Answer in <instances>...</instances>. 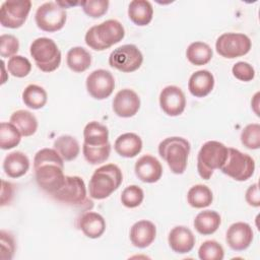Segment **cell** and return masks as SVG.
Returning <instances> with one entry per match:
<instances>
[{"mask_svg": "<svg viewBox=\"0 0 260 260\" xmlns=\"http://www.w3.org/2000/svg\"><path fill=\"white\" fill-rule=\"evenodd\" d=\"M34 170L38 186L49 195L64 184V159L54 148H43L35 154Z\"/></svg>", "mask_w": 260, "mask_h": 260, "instance_id": "1", "label": "cell"}, {"mask_svg": "<svg viewBox=\"0 0 260 260\" xmlns=\"http://www.w3.org/2000/svg\"><path fill=\"white\" fill-rule=\"evenodd\" d=\"M122 181L123 175L117 165L108 164L102 166L93 172L89 180V196L98 200L105 199L120 187Z\"/></svg>", "mask_w": 260, "mask_h": 260, "instance_id": "2", "label": "cell"}, {"mask_svg": "<svg viewBox=\"0 0 260 260\" xmlns=\"http://www.w3.org/2000/svg\"><path fill=\"white\" fill-rule=\"evenodd\" d=\"M125 29L122 23L116 19H108L100 24L91 26L85 34L86 45L94 51H104L122 41Z\"/></svg>", "mask_w": 260, "mask_h": 260, "instance_id": "3", "label": "cell"}, {"mask_svg": "<svg viewBox=\"0 0 260 260\" xmlns=\"http://www.w3.org/2000/svg\"><path fill=\"white\" fill-rule=\"evenodd\" d=\"M190 148L187 139L173 136L164 139L158 144V153L174 174L181 175L187 168Z\"/></svg>", "mask_w": 260, "mask_h": 260, "instance_id": "4", "label": "cell"}, {"mask_svg": "<svg viewBox=\"0 0 260 260\" xmlns=\"http://www.w3.org/2000/svg\"><path fill=\"white\" fill-rule=\"evenodd\" d=\"M228 155V147L215 140L205 142L197 156V171L204 180H209L214 170L221 168Z\"/></svg>", "mask_w": 260, "mask_h": 260, "instance_id": "5", "label": "cell"}, {"mask_svg": "<svg viewBox=\"0 0 260 260\" xmlns=\"http://www.w3.org/2000/svg\"><path fill=\"white\" fill-rule=\"evenodd\" d=\"M51 197L56 201L75 207H91L92 202L87 198L84 181L78 176H66L64 184Z\"/></svg>", "mask_w": 260, "mask_h": 260, "instance_id": "6", "label": "cell"}, {"mask_svg": "<svg viewBox=\"0 0 260 260\" xmlns=\"http://www.w3.org/2000/svg\"><path fill=\"white\" fill-rule=\"evenodd\" d=\"M29 53L43 72L55 71L61 63V52L56 43L49 38H38L32 41Z\"/></svg>", "mask_w": 260, "mask_h": 260, "instance_id": "7", "label": "cell"}, {"mask_svg": "<svg viewBox=\"0 0 260 260\" xmlns=\"http://www.w3.org/2000/svg\"><path fill=\"white\" fill-rule=\"evenodd\" d=\"M220 171L236 181H246L254 174L255 161L249 154L228 147V155Z\"/></svg>", "mask_w": 260, "mask_h": 260, "instance_id": "8", "label": "cell"}, {"mask_svg": "<svg viewBox=\"0 0 260 260\" xmlns=\"http://www.w3.org/2000/svg\"><path fill=\"white\" fill-rule=\"evenodd\" d=\"M36 23L44 31L60 30L67 19L66 11L57 2H46L38 7L35 15Z\"/></svg>", "mask_w": 260, "mask_h": 260, "instance_id": "9", "label": "cell"}, {"mask_svg": "<svg viewBox=\"0 0 260 260\" xmlns=\"http://www.w3.org/2000/svg\"><path fill=\"white\" fill-rule=\"evenodd\" d=\"M251 46L250 38L240 32H224L217 38L215 43L217 54L228 59L246 55L251 50Z\"/></svg>", "mask_w": 260, "mask_h": 260, "instance_id": "10", "label": "cell"}, {"mask_svg": "<svg viewBox=\"0 0 260 260\" xmlns=\"http://www.w3.org/2000/svg\"><path fill=\"white\" fill-rule=\"evenodd\" d=\"M143 62V55L141 51L132 44H127L115 49L109 57V64L111 67L125 72H133L137 70Z\"/></svg>", "mask_w": 260, "mask_h": 260, "instance_id": "11", "label": "cell"}, {"mask_svg": "<svg viewBox=\"0 0 260 260\" xmlns=\"http://www.w3.org/2000/svg\"><path fill=\"white\" fill-rule=\"evenodd\" d=\"M31 8L29 0L4 1L0 8V23L4 27L18 28L25 22Z\"/></svg>", "mask_w": 260, "mask_h": 260, "instance_id": "12", "label": "cell"}, {"mask_svg": "<svg viewBox=\"0 0 260 260\" xmlns=\"http://www.w3.org/2000/svg\"><path fill=\"white\" fill-rule=\"evenodd\" d=\"M115 88V79L112 73L105 69H96L86 78L87 92L95 100L109 98Z\"/></svg>", "mask_w": 260, "mask_h": 260, "instance_id": "13", "label": "cell"}, {"mask_svg": "<svg viewBox=\"0 0 260 260\" xmlns=\"http://www.w3.org/2000/svg\"><path fill=\"white\" fill-rule=\"evenodd\" d=\"M159 106L168 116H179L186 108L185 93L179 86L168 85L159 93Z\"/></svg>", "mask_w": 260, "mask_h": 260, "instance_id": "14", "label": "cell"}, {"mask_svg": "<svg viewBox=\"0 0 260 260\" xmlns=\"http://www.w3.org/2000/svg\"><path fill=\"white\" fill-rule=\"evenodd\" d=\"M140 109L138 94L129 88L119 90L113 100V111L121 118L133 117Z\"/></svg>", "mask_w": 260, "mask_h": 260, "instance_id": "15", "label": "cell"}, {"mask_svg": "<svg viewBox=\"0 0 260 260\" xmlns=\"http://www.w3.org/2000/svg\"><path fill=\"white\" fill-rule=\"evenodd\" d=\"M225 241L234 251H244L253 241V230L247 222H235L228 229Z\"/></svg>", "mask_w": 260, "mask_h": 260, "instance_id": "16", "label": "cell"}, {"mask_svg": "<svg viewBox=\"0 0 260 260\" xmlns=\"http://www.w3.org/2000/svg\"><path fill=\"white\" fill-rule=\"evenodd\" d=\"M135 175L144 183H155L162 175V167L159 160L150 155L145 154L137 159L135 162Z\"/></svg>", "mask_w": 260, "mask_h": 260, "instance_id": "17", "label": "cell"}, {"mask_svg": "<svg viewBox=\"0 0 260 260\" xmlns=\"http://www.w3.org/2000/svg\"><path fill=\"white\" fill-rule=\"evenodd\" d=\"M168 242L174 252L186 254L194 248L195 236L187 226L178 225L171 230L168 237Z\"/></svg>", "mask_w": 260, "mask_h": 260, "instance_id": "18", "label": "cell"}, {"mask_svg": "<svg viewBox=\"0 0 260 260\" xmlns=\"http://www.w3.org/2000/svg\"><path fill=\"white\" fill-rule=\"evenodd\" d=\"M156 236V228L153 222L143 219L136 221L130 229V241L137 248H146L152 244Z\"/></svg>", "mask_w": 260, "mask_h": 260, "instance_id": "19", "label": "cell"}, {"mask_svg": "<svg viewBox=\"0 0 260 260\" xmlns=\"http://www.w3.org/2000/svg\"><path fill=\"white\" fill-rule=\"evenodd\" d=\"M77 226L87 238L98 239L106 231V220L100 213L86 211L79 216Z\"/></svg>", "mask_w": 260, "mask_h": 260, "instance_id": "20", "label": "cell"}, {"mask_svg": "<svg viewBox=\"0 0 260 260\" xmlns=\"http://www.w3.org/2000/svg\"><path fill=\"white\" fill-rule=\"evenodd\" d=\"M214 87V76L208 70H198L194 72L188 81L190 93L196 98H204L209 94Z\"/></svg>", "mask_w": 260, "mask_h": 260, "instance_id": "21", "label": "cell"}, {"mask_svg": "<svg viewBox=\"0 0 260 260\" xmlns=\"http://www.w3.org/2000/svg\"><path fill=\"white\" fill-rule=\"evenodd\" d=\"M108 128L96 122L87 123L83 129V144L90 147H102L109 144Z\"/></svg>", "mask_w": 260, "mask_h": 260, "instance_id": "22", "label": "cell"}, {"mask_svg": "<svg viewBox=\"0 0 260 260\" xmlns=\"http://www.w3.org/2000/svg\"><path fill=\"white\" fill-rule=\"evenodd\" d=\"M29 169V159L21 151L8 153L3 161V170L10 178H19L26 174Z\"/></svg>", "mask_w": 260, "mask_h": 260, "instance_id": "23", "label": "cell"}, {"mask_svg": "<svg viewBox=\"0 0 260 260\" xmlns=\"http://www.w3.org/2000/svg\"><path fill=\"white\" fill-rule=\"evenodd\" d=\"M114 148L116 152L123 157H134L142 149V140L135 133H124L116 139Z\"/></svg>", "mask_w": 260, "mask_h": 260, "instance_id": "24", "label": "cell"}, {"mask_svg": "<svg viewBox=\"0 0 260 260\" xmlns=\"http://www.w3.org/2000/svg\"><path fill=\"white\" fill-rule=\"evenodd\" d=\"M128 16L133 23L144 26L150 23L153 16V8L149 1L133 0L128 6Z\"/></svg>", "mask_w": 260, "mask_h": 260, "instance_id": "25", "label": "cell"}, {"mask_svg": "<svg viewBox=\"0 0 260 260\" xmlns=\"http://www.w3.org/2000/svg\"><path fill=\"white\" fill-rule=\"evenodd\" d=\"M193 223L195 230L199 234L208 236L217 231L221 223V218L214 210H203L195 216Z\"/></svg>", "mask_w": 260, "mask_h": 260, "instance_id": "26", "label": "cell"}, {"mask_svg": "<svg viewBox=\"0 0 260 260\" xmlns=\"http://www.w3.org/2000/svg\"><path fill=\"white\" fill-rule=\"evenodd\" d=\"M12 123L21 133L22 136H31L38 129V120L36 116L26 110H17L10 117Z\"/></svg>", "mask_w": 260, "mask_h": 260, "instance_id": "27", "label": "cell"}, {"mask_svg": "<svg viewBox=\"0 0 260 260\" xmlns=\"http://www.w3.org/2000/svg\"><path fill=\"white\" fill-rule=\"evenodd\" d=\"M212 49L210 46L203 42L191 43L186 51V57L190 63L196 66L207 64L212 58Z\"/></svg>", "mask_w": 260, "mask_h": 260, "instance_id": "28", "label": "cell"}, {"mask_svg": "<svg viewBox=\"0 0 260 260\" xmlns=\"http://www.w3.org/2000/svg\"><path fill=\"white\" fill-rule=\"evenodd\" d=\"M54 149L67 161L75 159L80 151V146L76 138L71 135L59 136L54 141Z\"/></svg>", "mask_w": 260, "mask_h": 260, "instance_id": "29", "label": "cell"}, {"mask_svg": "<svg viewBox=\"0 0 260 260\" xmlns=\"http://www.w3.org/2000/svg\"><path fill=\"white\" fill-rule=\"evenodd\" d=\"M66 62L74 72H83L91 64V55L82 47H73L67 53Z\"/></svg>", "mask_w": 260, "mask_h": 260, "instance_id": "30", "label": "cell"}, {"mask_svg": "<svg viewBox=\"0 0 260 260\" xmlns=\"http://www.w3.org/2000/svg\"><path fill=\"white\" fill-rule=\"evenodd\" d=\"M187 200L194 208H204L212 203L213 195L206 185L197 184L189 189L187 193Z\"/></svg>", "mask_w": 260, "mask_h": 260, "instance_id": "31", "label": "cell"}, {"mask_svg": "<svg viewBox=\"0 0 260 260\" xmlns=\"http://www.w3.org/2000/svg\"><path fill=\"white\" fill-rule=\"evenodd\" d=\"M48 100L47 91L40 85L29 84L22 91V101L24 105L32 110L42 109Z\"/></svg>", "mask_w": 260, "mask_h": 260, "instance_id": "32", "label": "cell"}, {"mask_svg": "<svg viewBox=\"0 0 260 260\" xmlns=\"http://www.w3.org/2000/svg\"><path fill=\"white\" fill-rule=\"evenodd\" d=\"M21 133L10 122L0 124V147L2 149H11L17 146L21 140Z\"/></svg>", "mask_w": 260, "mask_h": 260, "instance_id": "33", "label": "cell"}, {"mask_svg": "<svg viewBox=\"0 0 260 260\" xmlns=\"http://www.w3.org/2000/svg\"><path fill=\"white\" fill-rule=\"evenodd\" d=\"M198 256L201 260H222L224 251L219 243L209 240L200 245L198 249Z\"/></svg>", "mask_w": 260, "mask_h": 260, "instance_id": "34", "label": "cell"}, {"mask_svg": "<svg viewBox=\"0 0 260 260\" xmlns=\"http://www.w3.org/2000/svg\"><path fill=\"white\" fill-rule=\"evenodd\" d=\"M7 69L12 76L22 78L27 76L30 72L31 63L27 58L20 55H15L9 58L7 63Z\"/></svg>", "mask_w": 260, "mask_h": 260, "instance_id": "35", "label": "cell"}, {"mask_svg": "<svg viewBox=\"0 0 260 260\" xmlns=\"http://www.w3.org/2000/svg\"><path fill=\"white\" fill-rule=\"evenodd\" d=\"M242 144L249 149L260 147V125L258 123L248 124L241 133Z\"/></svg>", "mask_w": 260, "mask_h": 260, "instance_id": "36", "label": "cell"}, {"mask_svg": "<svg viewBox=\"0 0 260 260\" xmlns=\"http://www.w3.org/2000/svg\"><path fill=\"white\" fill-rule=\"evenodd\" d=\"M144 199L143 190L137 185H130L126 187L121 194V202L128 208H135L139 206Z\"/></svg>", "mask_w": 260, "mask_h": 260, "instance_id": "37", "label": "cell"}, {"mask_svg": "<svg viewBox=\"0 0 260 260\" xmlns=\"http://www.w3.org/2000/svg\"><path fill=\"white\" fill-rule=\"evenodd\" d=\"M82 152L86 161L91 165H98L105 162L111 153V144H107L102 147H90L86 145H82Z\"/></svg>", "mask_w": 260, "mask_h": 260, "instance_id": "38", "label": "cell"}, {"mask_svg": "<svg viewBox=\"0 0 260 260\" xmlns=\"http://www.w3.org/2000/svg\"><path fill=\"white\" fill-rule=\"evenodd\" d=\"M109 4L108 0H86L80 2L84 13L92 18L103 16L108 11Z\"/></svg>", "mask_w": 260, "mask_h": 260, "instance_id": "39", "label": "cell"}, {"mask_svg": "<svg viewBox=\"0 0 260 260\" xmlns=\"http://www.w3.org/2000/svg\"><path fill=\"white\" fill-rule=\"evenodd\" d=\"M0 259L11 260L15 252V240L11 233L4 230L0 231Z\"/></svg>", "mask_w": 260, "mask_h": 260, "instance_id": "40", "label": "cell"}, {"mask_svg": "<svg viewBox=\"0 0 260 260\" xmlns=\"http://www.w3.org/2000/svg\"><path fill=\"white\" fill-rule=\"evenodd\" d=\"M19 50V42L13 35H2L0 37V55L2 58L13 57Z\"/></svg>", "mask_w": 260, "mask_h": 260, "instance_id": "41", "label": "cell"}, {"mask_svg": "<svg viewBox=\"0 0 260 260\" xmlns=\"http://www.w3.org/2000/svg\"><path fill=\"white\" fill-rule=\"evenodd\" d=\"M232 72H233V75L237 79H239L241 81H245V82L251 81L255 77V70L252 67V65H250L249 63L244 62V61L237 62L233 66Z\"/></svg>", "mask_w": 260, "mask_h": 260, "instance_id": "42", "label": "cell"}, {"mask_svg": "<svg viewBox=\"0 0 260 260\" xmlns=\"http://www.w3.org/2000/svg\"><path fill=\"white\" fill-rule=\"evenodd\" d=\"M245 199L247 203L254 207L260 206V195H259V185L258 183H254L251 185L245 194Z\"/></svg>", "mask_w": 260, "mask_h": 260, "instance_id": "43", "label": "cell"}, {"mask_svg": "<svg viewBox=\"0 0 260 260\" xmlns=\"http://www.w3.org/2000/svg\"><path fill=\"white\" fill-rule=\"evenodd\" d=\"M14 186L5 180L1 181V206L9 204L13 198Z\"/></svg>", "mask_w": 260, "mask_h": 260, "instance_id": "44", "label": "cell"}, {"mask_svg": "<svg viewBox=\"0 0 260 260\" xmlns=\"http://www.w3.org/2000/svg\"><path fill=\"white\" fill-rule=\"evenodd\" d=\"M258 96H259V92H257V93L254 95L253 101H255V103H254V102H252V103H251V104H252V107H253V109H254V112L256 113V115H257V116H259V111H258L259 99H258Z\"/></svg>", "mask_w": 260, "mask_h": 260, "instance_id": "45", "label": "cell"}]
</instances>
